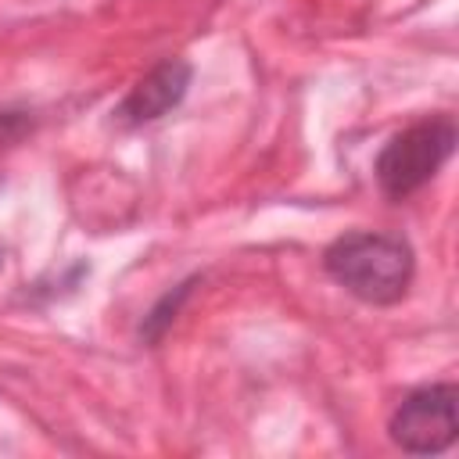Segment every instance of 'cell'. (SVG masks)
<instances>
[{
  "label": "cell",
  "mask_w": 459,
  "mask_h": 459,
  "mask_svg": "<svg viewBox=\"0 0 459 459\" xmlns=\"http://www.w3.org/2000/svg\"><path fill=\"white\" fill-rule=\"evenodd\" d=\"M323 269L366 305H394L405 298L416 258L402 237L391 233H348L323 255Z\"/></svg>",
  "instance_id": "6da1fadb"
},
{
  "label": "cell",
  "mask_w": 459,
  "mask_h": 459,
  "mask_svg": "<svg viewBox=\"0 0 459 459\" xmlns=\"http://www.w3.org/2000/svg\"><path fill=\"white\" fill-rule=\"evenodd\" d=\"M452 151H455V122L448 115L423 118V122L394 133L373 165L384 197L405 201L409 194L427 186L437 176V169L452 158Z\"/></svg>",
  "instance_id": "7a4b0ae2"
},
{
  "label": "cell",
  "mask_w": 459,
  "mask_h": 459,
  "mask_svg": "<svg viewBox=\"0 0 459 459\" xmlns=\"http://www.w3.org/2000/svg\"><path fill=\"white\" fill-rule=\"evenodd\" d=\"M391 441L412 455L445 452L459 434V391L455 384H430L412 391L387 423Z\"/></svg>",
  "instance_id": "3957f363"
},
{
  "label": "cell",
  "mask_w": 459,
  "mask_h": 459,
  "mask_svg": "<svg viewBox=\"0 0 459 459\" xmlns=\"http://www.w3.org/2000/svg\"><path fill=\"white\" fill-rule=\"evenodd\" d=\"M190 79H194V68L190 61L183 57H165L158 61L126 97L122 104L115 108V122L118 126H147V122H158L161 115H169L172 108H179V100L186 97L190 90Z\"/></svg>",
  "instance_id": "277c9868"
},
{
  "label": "cell",
  "mask_w": 459,
  "mask_h": 459,
  "mask_svg": "<svg viewBox=\"0 0 459 459\" xmlns=\"http://www.w3.org/2000/svg\"><path fill=\"white\" fill-rule=\"evenodd\" d=\"M194 283L197 280H186V283H179L176 290H169L154 308H151V316L143 319V326H140V333H143V341H158L165 330H169V323L179 316V308H183V301L190 298V290H194Z\"/></svg>",
  "instance_id": "5b68a950"
},
{
  "label": "cell",
  "mask_w": 459,
  "mask_h": 459,
  "mask_svg": "<svg viewBox=\"0 0 459 459\" xmlns=\"http://www.w3.org/2000/svg\"><path fill=\"white\" fill-rule=\"evenodd\" d=\"M29 129H32L29 111H0V147L18 143V140H22Z\"/></svg>",
  "instance_id": "8992f818"
}]
</instances>
